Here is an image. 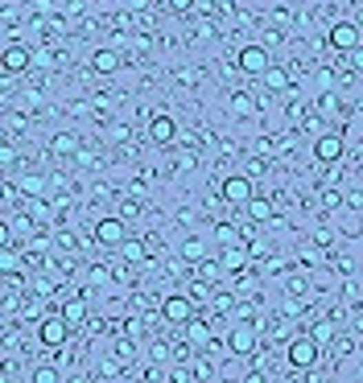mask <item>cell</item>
Wrapping results in <instances>:
<instances>
[{
	"label": "cell",
	"instance_id": "obj_1",
	"mask_svg": "<svg viewBox=\"0 0 363 383\" xmlns=\"http://www.w3.org/2000/svg\"><path fill=\"white\" fill-rule=\"evenodd\" d=\"M70 322L62 318V314H45L41 322H37V338H41V347H62L66 338H70Z\"/></svg>",
	"mask_w": 363,
	"mask_h": 383
},
{
	"label": "cell",
	"instance_id": "obj_2",
	"mask_svg": "<svg viewBox=\"0 0 363 383\" xmlns=\"http://www.w3.org/2000/svg\"><path fill=\"white\" fill-rule=\"evenodd\" d=\"M227 351H231V355H240V359H252V355L260 351V334H256V326L240 322V326L227 334Z\"/></svg>",
	"mask_w": 363,
	"mask_h": 383
},
{
	"label": "cell",
	"instance_id": "obj_3",
	"mask_svg": "<svg viewBox=\"0 0 363 383\" xmlns=\"http://www.w3.org/2000/svg\"><path fill=\"white\" fill-rule=\"evenodd\" d=\"M161 318H165L169 326H186V322L194 318V301H190L186 293H169V297L161 301Z\"/></svg>",
	"mask_w": 363,
	"mask_h": 383
},
{
	"label": "cell",
	"instance_id": "obj_4",
	"mask_svg": "<svg viewBox=\"0 0 363 383\" xmlns=\"http://www.w3.org/2000/svg\"><path fill=\"white\" fill-rule=\"evenodd\" d=\"M219 194H223V202H231V206H248V198H252V177H248V173H231V177H223Z\"/></svg>",
	"mask_w": 363,
	"mask_h": 383
},
{
	"label": "cell",
	"instance_id": "obj_5",
	"mask_svg": "<svg viewBox=\"0 0 363 383\" xmlns=\"http://www.w3.org/2000/svg\"><path fill=\"white\" fill-rule=\"evenodd\" d=\"M318 342L310 338V334H302V338H293L289 342V351H285V359H289V367H314L318 363Z\"/></svg>",
	"mask_w": 363,
	"mask_h": 383
},
{
	"label": "cell",
	"instance_id": "obj_6",
	"mask_svg": "<svg viewBox=\"0 0 363 383\" xmlns=\"http://www.w3.org/2000/svg\"><path fill=\"white\" fill-rule=\"evenodd\" d=\"M273 66V58H269V50L265 45H244L240 50V70L244 74H252V78H265V70Z\"/></svg>",
	"mask_w": 363,
	"mask_h": 383
},
{
	"label": "cell",
	"instance_id": "obj_7",
	"mask_svg": "<svg viewBox=\"0 0 363 383\" xmlns=\"http://www.w3.org/2000/svg\"><path fill=\"white\" fill-rule=\"evenodd\" d=\"M124 239H128L124 219H99V223H95V243H103V248H120Z\"/></svg>",
	"mask_w": 363,
	"mask_h": 383
},
{
	"label": "cell",
	"instance_id": "obj_8",
	"mask_svg": "<svg viewBox=\"0 0 363 383\" xmlns=\"http://www.w3.org/2000/svg\"><path fill=\"white\" fill-rule=\"evenodd\" d=\"M335 50H343V54H351V50H360V25H351V21H339L335 29H331V37H326Z\"/></svg>",
	"mask_w": 363,
	"mask_h": 383
},
{
	"label": "cell",
	"instance_id": "obj_9",
	"mask_svg": "<svg viewBox=\"0 0 363 383\" xmlns=\"http://www.w3.org/2000/svg\"><path fill=\"white\" fill-rule=\"evenodd\" d=\"M343 153H347V144H343V136H318L314 140V157L322 161V165H335V161H343Z\"/></svg>",
	"mask_w": 363,
	"mask_h": 383
},
{
	"label": "cell",
	"instance_id": "obj_10",
	"mask_svg": "<svg viewBox=\"0 0 363 383\" xmlns=\"http://www.w3.org/2000/svg\"><path fill=\"white\" fill-rule=\"evenodd\" d=\"M29 62H33V54H29L21 41L4 45V74H25V70H29Z\"/></svg>",
	"mask_w": 363,
	"mask_h": 383
},
{
	"label": "cell",
	"instance_id": "obj_11",
	"mask_svg": "<svg viewBox=\"0 0 363 383\" xmlns=\"http://www.w3.org/2000/svg\"><path fill=\"white\" fill-rule=\"evenodd\" d=\"M174 136H178L174 116H153V120H149V140H153V144H169Z\"/></svg>",
	"mask_w": 363,
	"mask_h": 383
},
{
	"label": "cell",
	"instance_id": "obj_12",
	"mask_svg": "<svg viewBox=\"0 0 363 383\" xmlns=\"http://www.w3.org/2000/svg\"><path fill=\"white\" fill-rule=\"evenodd\" d=\"M91 70L95 74H116L120 70V54L116 50H95L91 54Z\"/></svg>",
	"mask_w": 363,
	"mask_h": 383
},
{
	"label": "cell",
	"instance_id": "obj_13",
	"mask_svg": "<svg viewBox=\"0 0 363 383\" xmlns=\"http://www.w3.org/2000/svg\"><path fill=\"white\" fill-rule=\"evenodd\" d=\"M273 215H277V206H273V198H256V194L248 198V219H252V223H269Z\"/></svg>",
	"mask_w": 363,
	"mask_h": 383
},
{
	"label": "cell",
	"instance_id": "obj_14",
	"mask_svg": "<svg viewBox=\"0 0 363 383\" xmlns=\"http://www.w3.org/2000/svg\"><path fill=\"white\" fill-rule=\"evenodd\" d=\"M70 326H83L87 322V297H74V301H62V309H58Z\"/></svg>",
	"mask_w": 363,
	"mask_h": 383
},
{
	"label": "cell",
	"instance_id": "obj_15",
	"mask_svg": "<svg viewBox=\"0 0 363 383\" xmlns=\"http://www.w3.org/2000/svg\"><path fill=\"white\" fill-rule=\"evenodd\" d=\"M248 248H227L223 252V272H244V264H248Z\"/></svg>",
	"mask_w": 363,
	"mask_h": 383
},
{
	"label": "cell",
	"instance_id": "obj_16",
	"mask_svg": "<svg viewBox=\"0 0 363 383\" xmlns=\"http://www.w3.org/2000/svg\"><path fill=\"white\" fill-rule=\"evenodd\" d=\"M120 256H124L128 264H141V260L149 256V243H141V239H124V243H120Z\"/></svg>",
	"mask_w": 363,
	"mask_h": 383
},
{
	"label": "cell",
	"instance_id": "obj_17",
	"mask_svg": "<svg viewBox=\"0 0 363 383\" xmlns=\"http://www.w3.org/2000/svg\"><path fill=\"white\" fill-rule=\"evenodd\" d=\"M186 338H190L194 347H207V342H211V326L198 322V318H190V322H186Z\"/></svg>",
	"mask_w": 363,
	"mask_h": 383
},
{
	"label": "cell",
	"instance_id": "obj_18",
	"mask_svg": "<svg viewBox=\"0 0 363 383\" xmlns=\"http://www.w3.org/2000/svg\"><path fill=\"white\" fill-rule=\"evenodd\" d=\"M50 149H54L58 157H70V153H79V136H74V132H58Z\"/></svg>",
	"mask_w": 363,
	"mask_h": 383
},
{
	"label": "cell",
	"instance_id": "obj_19",
	"mask_svg": "<svg viewBox=\"0 0 363 383\" xmlns=\"http://www.w3.org/2000/svg\"><path fill=\"white\" fill-rule=\"evenodd\" d=\"M265 87H269V91H285V87H289L285 66H269V70H265Z\"/></svg>",
	"mask_w": 363,
	"mask_h": 383
},
{
	"label": "cell",
	"instance_id": "obj_20",
	"mask_svg": "<svg viewBox=\"0 0 363 383\" xmlns=\"http://www.w3.org/2000/svg\"><path fill=\"white\" fill-rule=\"evenodd\" d=\"M231 111H236V116H252V111H256V99H252L248 91H236V95H231Z\"/></svg>",
	"mask_w": 363,
	"mask_h": 383
},
{
	"label": "cell",
	"instance_id": "obj_21",
	"mask_svg": "<svg viewBox=\"0 0 363 383\" xmlns=\"http://www.w3.org/2000/svg\"><path fill=\"white\" fill-rule=\"evenodd\" d=\"M203 252H207V243H203L198 235H190V239L182 243V260H190V264H198V260H203Z\"/></svg>",
	"mask_w": 363,
	"mask_h": 383
},
{
	"label": "cell",
	"instance_id": "obj_22",
	"mask_svg": "<svg viewBox=\"0 0 363 383\" xmlns=\"http://www.w3.org/2000/svg\"><path fill=\"white\" fill-rule=\"evenodd\" d=\"M310 338H314V342H318V347H326V342H331V338H335V326H331V322H318V326H314V330H310Z\"/></svg>",
	"mask_w": 363,
	"mask_h": 383
},
{
	"label": "cell",
	"instance_id": "obj_23",
	"mask_svg": "<svg viewBox=\"0 0 363 383\" xmlns=\"http://www.w3.org/2000/svg\"><path fill=\"white\" fill-rule=\"evenodd\" d=\"M58 380H62L58 367H37V371H33V383H58Z\"/></svg>",
	"mask_w": 363,
	"mask_h": 383
},
{
	"label": "cell",
	"instance_id": "obj_24",
	"mask_svg": "<svg viewBox=\"0 0 363 383\" xmlns=\"http://www.w3.org/2000/svg\"><path fill=\"white\" fill-rule=\"evenodd\" d=\"M215 235H219V243H236V239H240V231H236L231 223H219V227H215Z\"/></svg>",
	"mask_w": 363,
	"mask_h": 383
},
{
	"label": "cell",
	"instance_id": "obj_25",
	"mask_svg": "<svg viewBox=\"0 0 363 383\" xmlns=\"http://www.w3.org/2000/svg\"><path fill=\"white\" fill-rule=\"evenodd\" d=\"M116 359H120V363H132V338H128V334L116 342Z\"/></svg>",
	"mask_w": 363,
	"mask_h": 383
},
{
	"label": "cell",
	"instance_id": "obj_26",
	"mask_svg": "<svg viewBox=\"0 0 363 383\" xmlns=\"http://www.w3.org/2000/svg\"><path fill=\"white\" fill-rule=\"evenodd\" d=\"M169 380H174V383H190V380H198V371H194V367H174Z\"/></svg>",
	"mask_w": 363,
	"mask_h": 383
},
{
	"label": "cell",
	"instance_id": "obj_27",
	"mask_svg": "<svg viewBox=\"0 0 363 383\" xmlns=\"http://www.w3.org/2000/svg\"><path fill=\"white\" fill-rule=\"evenodd\" d=\"M231 301H236L231 293H215V301H211V305H215L219 314H227V309H231Z\"/></svg>",
	"mask_w": 363,
	"mask_h": 383
},
{
	"label": "cell",
	"instance_id": "obj_28",
	"mask_svg": "<svg viewBox=\"0 0 363 383\" xmlns=\"http://www.w3.org/2000/svg\"><path fill=\"white\" fill-rule=\"evenodd\" d=\"M91 281H95V285H103V281H112V268H107V264H95V272H91Z\"/></svg>",
	"mask_w": 363,
	"mask_h": 383
},
{
	"label": "cell",
	"instance_id": "obj_29",
	"mask_svg": "<svg viewBox=\"0 0 363 383\" xmlns=\"http://www.w3.org/2000/svg\"><path fill=\"white\" fill-rule=\"evenodd\" d=\"M169 359V347L165 342H153V363H165Z\"/></svg>",
	"mask_w": 363,
	"mask_h": 383
},
{
	"label": "cell",
	"instance_id": "obj_30",
	"mask_svg": "<svg viewBox=\"0 0 363 383\" xmlns=\"http://www.w3.org/2000/svg\"><path fill=\"white\" fill-rule=\"evenodd\" d=\"M145 380H149V383H157V380H169V371H161V367H149V371H145Z\"/></svg>",
	"mask_w": 363,
	"mask_h": 383
},
{
	"label": "cell",
	"instance_id": "obj_31",
	"mask_svg": "<svg viewBox=\"0 0 363 383\" xmlns=\"http://www.w3.org/2000/svg\"><path fill=\"white\" fill-rule=\"evenodd\" d=\"M169 8H174V12H190V8H194V0H169Z\"/></svg>",
	"mask_w": 363,
	"mask_h": 383
},
{
	"label": "cell",
	"instance_id": "obj_32",
	"mask_svg": "<svg viewBox=\"0 0 363 383\" xmlns=\"http://www.w3.org/2000/svg\"><path fill=\"white\" fill-rule=\"evenodd\" d=\"M21 186H25V190H29V194H37V190H41V177H25V182H21Z\"/></svg>",
	"mask_w": 363,
	"mask_h": 383
},
{
	"label": "cell",
	"instance_id": "obj_33",
	"mask_svg": "<svg viewBox=\"0 0 363 383\" xmlns=\"http://www.w3.org/2000/svg\"><path fill=\"white\" fill-rule=\"evenodd\" d=\"M339 202H343V198H339L335 190H326V194H322V206H339Z\"/></svg>",
	"mask_w": 363,
	"mask_h": 383
},
{
	"label": "cell",
	"instance_id": "obj_34",
	"mask_svg": "<svg viewBox=\"0 0 363 383\" xmlns=\"http://www.w3.org/2000/svg\"><path fill=\"white\" fill-rule=\"evenodd\" d=\"M351 66H355V70H363V45H360V50H351Z\"/></svg>",
	"mask_w": 363,
	"mask_h": 383
}]
</instances>
